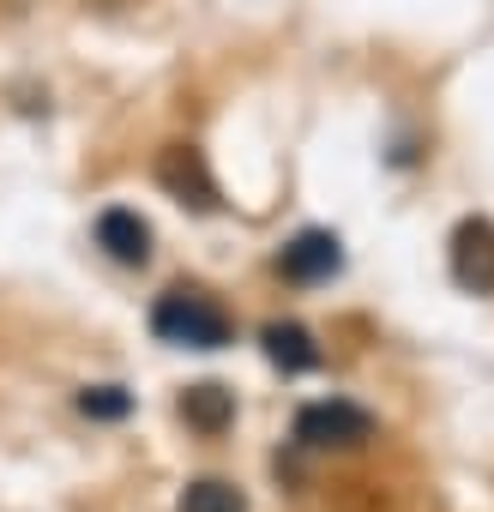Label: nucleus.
<instances>
[{
  "mask_svg": "<svg viewBox=\"0 0 494 512\" xmlns=\"http://www.w3.org/2000/svg\"><path fill=\"white\" fill-rule=\"evenodd\" d=\"M260 344H266V356H272L284 374H308V368H320V344H314V332L296 326V320H272V326L260 332Z\"/></svg>",
  "mask_w": 494,
  "mask_h": 512,
  "instance_id": "6",
  "label": "nucleus"
},
{
  "mask_svg": "<svg viewBox=\"0 0 494 512\" xmlns=\"http://www.w3.org/2000/svg\"><path fill=\"white\" fill-rule=\"evenodd\" d=\"M157 181H163L181 205H199V211L217 205V181H211V169H205V157H199L193 145H169L163 163H157Z\"/></svg>",
  "mask_w": 494,
  "mask_h": 512,
  "instance_id": "5",
  "label": "nucleus"
},
{
  "mask_svg": "<svg viewBox=\"0 0 494 512\" xmlns=\"http://www.w3.org/2000/svg\"><path fill=\"white\" fill-rule=\"evenodd\" d=\"M97 247H109L121 266H145V253H151V229L139 223V211H103L97 217Z\"/></svg>",
  "mask_w": 494,
  "mask_h": 512,
  "instance_id": "7",
  "label": "nucleus"
},
{
  "mask_svg": "<svg viewBox=\"0 0 494 512\" xmlns=\"http://www.w3.org/2000/svg\"><path fill=\"white\" fill-rule=\"evenodd\" d=\"M338 266H344V247H338V235H326V229H302V235L278 253V272L296 278V284H326Z\"/></svg>",
  "mask_w": 494,
  "mask_h": 512,
  "instance_id": "4",
  "label": "nucleus"
},
{
  "mask_svg": "<svg viewBox=\"0 0 494 512\" xmlns=\"http://www.w3.org/2000/svg\"><path fill=\"white\" fill-rule=\"evenodd\" d=\"M368 434H374V416L356 410V404H344V398L308 404V410L296 416V440H302V446H362Z\"/></svg>",
  "mask_w": 494,
  "mask_h": 512,
  "instance_id": "3",
  "label": "nucleus"
},
{
  "mask_svg": "<svg viewBox=\"0 0 494 512\" xmlns=\"http://www.w3.org/2000/svg\"><path fill=\"white\" fill-rule=\"evenodd\" d=\"M181 512H247V500H241V488H235V482L205 476V482H187Z\"/></svg>",
  "mask_w": 494,
  "mask_h": 512,
  "instance_id": "9",
  "label": "nucleus"
},
{
  "mask_svg": "<svg viewBox=\"0 0 494 512\" xmlns=\"http://www.w3.org/2000/svg\"><path fill=\"white\" fill-rule=\"evenodd\" d=\"M229 410H235V404H229L223 386H193V392L181 398V416H187L193 428H205V434H217V428L229 422Z\"/></svg>",
  "mask_w": 494,
  "mask_h": 512,
  "instance_id": "8",
  "label": "nucleus"
},
{
  "mask_svg": "<svg viewBox=\"0 0 494 512\" xmlns=\"http://www.w3.org/2000/svg\"><path fill=\"white\" fill-rule=\"evenodd\" d=\"M79 410H85V416H127L133 398H127L121 386H91V392L79 398Z\"/></svg>",
  "mask_w": 494,
  "mask_h": 512,
  "instance_id": "10",
  "label": "nucleus"
},
{
  "mask_svg": "<svg viewBox=\"0 0 494 512\" xmlns=\"http://www.w3.org/2000/svg\"><path fill=\"white\" fill-rule=\"evenodd\" d=\"M151 332L163 344H181V350H223L229 344V314L205 296V290H169L157 308H151Z\"/></svg>",
  "mask_w": 494,
  "mask_h": 512,
  "instance_id": "1",
  "label": "nucleus"
},
{
  "mask_svg": "<svg viewBox=\"0 0 494 512\" xmlns=\"http://www.w3.org/2000/svg\"><path fill=\"white\" fill-rule=\"evenodd\" d=\"M452 278H458V290H470V296H488L494 290V223L488 217H464L458 229H452Z\"/></svg>",
  "mask_w": 494,
  "mask_h": 512,
  "instance_id": "2",
  "label": "nucleus"
}]
</instances>
